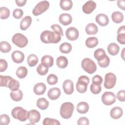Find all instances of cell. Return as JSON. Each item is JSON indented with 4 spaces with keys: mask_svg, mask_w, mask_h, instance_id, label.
<instances>
[{
    "mask_svg": "<svg viewBox=\"0 0 125 125\" xmlns=\"http://www.w3.org/2000/svg\"><path fill=\"white\" fill-rule=\"evenodd\" d=\"M40 39L44 43H57L61 40V35L55 31L45 30L41 33Z\"/></svg>",
    "mask_w": 125,
    "mask_h": 125,
    "instance_id": "1",
    "label": "cell"
},
{
    "mask_svg": "<svg viewBox=\"0 0 125 125\" xmlns=\"http://www.w3.org/2000/svg\"><path fill=\"white\" fill-rule=\"evenodd\" d=\"M11 115L12 117L21 122H25L29 117V111L20 106L14 107L12 111Z\"/></svg>",
    "mask_w": 125,
    "mask_h": 125,
    "instance_id": "2",
    "label": "cell"
},
{
    "mask_svg": "<svg viewBox=\"0 0 125 125\" xmlns=\"http://www.w3.org/2000/svg\"><path fill=\"white\" fill-rule=\"evenodd\" d=\"M74 109L73 104L70 102H65L63 103L60 108V115L64 119L70 118L73 114Z\"/></svg>",
    "mask_w": 125,
    "mask_h": 125,
    "instance_id": "3",
    "label": "cell"
},
{
    "mask_svg": "<svg viewBox=\"0 0 125 125\" xmlns=\"http://www.w3.org/2000/svg\"><path fill=\"white\" fill-rule=\"evenodd\" d=\"M81 66L85 72L90 74L94 73L97 69V66L95 62L88 58H84L82 60Z\"/></svg>",
    "mask_w": 125,
    "mask_h": 125,
    "instance_id": "4",
    "label": "cell"
},
{
    "mask_svg": "<svg viewBox=\"0 0 125 125\" xmlns=\"http://www.w3.org/2000/svg\"><path fill=\"white\" fill-rule=\"evenodd\" d=\"M89 79L87 76L84 75L81 76L79 78L76 85L77 91L80 93H83L86 92L87 85L89 84Z\"/></svg>",
    "mask_w": 125,
    "mask_h": 125,
    "instance_id": "5",
    "label": "cell"
},
{
    "mask_svg": "<svg viewBox=\"0 0 125 125\" xmlns=\"http://www.w3.org/2000/svg\"><path fill=\"white\" fill-rule=\"evenodd\" d=\"M13 43L20 48H23L27 45L28 40L27 38L21 33H16L12 38Z\"/></svg>",
    "mask_w": 125,
    "mask_h": 125,
    "instance_id": "6",
    "label": "cell"
},
{
    "mask_svg": "<svg viewBox=\"0 0 125 125\" xmlns=\"http://www.w3.org/2000/svg\"><path fill=\"white\" fill-rule=\"evenodd\" d=\"M49 7V3L47 0H43L39 2L34 7L32 13L35 16H38L46 11Z\"/></svg>",
    "mask_w": 125,
    "mask_h": 125,
    "instance_id": "7",
    "label": "cell"
},
{
    "mask_svg": "<svg viewBox=\"0 0 125 125\" xmlns=\"http://www.w3.org/2000/svg\"><path fill=\"white\" fill-rule=\"evenodd\" d=\"M116 76L114 73H107L104 76V86L106 89L112 88L116 84Z\"/></svg>",
    "mask_w": 125,
    "mask_h": 125,
    "instance_id": "8",
    "label": "cell"
},
{
    "mask_svg": "<svg viewBox=\"0 0 125 125\" xmlns=\"http://www.w3.org/2000/svg\"><path fill=\"white\" fill-rule=\"evenodd\" d=\"M102 101L106 105H110L116 101L115 95L112 92H105L102 96Z\"/></svg>",
    "mask_w": 125,
    "mask_h": 125,
    "instance_id": "9",
    "label": "cell"
},
{
    "mask_svg": "<svg viewBox=\"0 0 125 125\" xmlns=\"http://www.w3.org/2000/svg\"><path fill=\"white\" fill-rule=\"evenodd\" d=\"M66 37L70 41L76 40L79 35V33L77 28L74 27H71L67 29L65 32Z\"/></svg>",
    "mask_w": 125,
    "mask_h": 125,
    "instance_id": "10",
    "label": "cell"
},
{
    "mask_svg": "<svg viewBox=\"0 0 125 125\" xmlns=\"http://www.w3.org/2000/svg\"><path fill=\"white\" fill-rule=\"evenodd\" d=\"M28 119L31 124L34 125L40 120L41 114L37 110L32 109L29 111Z\"/></svg>",
    "mask_w": 125,
    "mask_h": 125,
    "instance_id": "11",
    "label": "cell"
},
{
    "mask_svg": "<svg viewBox=\"0 0 125 125\" xmlns=\"http://www.w3.org/2000/svg\"><path fill=\"white\" fill-rule=\"evenodd\" d=\"M96 7V4L95 2L93 0H88L83 5L82 9L84 13L89 14L91 13Z\"/></svg>",
    "mask_w": 125,
    "mask_h": 125,
    "instance_id": "12",
    "label": "cell"
},
{
    "mask_svg": "<svg viewBox=\"0 0 125 125\" xmlns=\"http://www.w3.org/2000/svg\"><path fill=\"white\" fill-rule=\"evenodd\" d=\"M62 87L64 93L67 95H71L74 91L73 83L70 80H65L63 83Z\"/></svg>",
    "mask_w": 125,
    "mask_h": 125,
    "instance_id": "13",
    "label": "cell"
},
{
    "mask_svg": "<svg viewBox=\"0 0 125 125\" xmlns=\"http://www.w3.org/2000/svg\"><path fill=\"white\" fill-rule=\"evenodd\" d=\"M11 58L14 62L17 63H20L23 61L24 55L22 52L19 50H16L12 53Z\"/></svg>",
    "mask_w": 125,
    "mask_h": 125,
    "instance_id": "14",
    "label": "cell"
},
{
    "mask_svg": "<svg viewBox=\"0 0 125 125\" xmlns=\"http://www.w3.org/2000/svg\"><path fill=\"white\" fill-rule=\"evenodd\" d=\"M61 90L58 87H53L50 88L47 93L48 98L52 100H55L58 99L61 95Z\"/></svg>",
    "mask_w": 125,
    "mask_h": 125,
    "instance_id": "15",
    "label": "cell"
},
{
    "mask_svg": "<svg viewBox=\"0 0 125 125\" xmlns=\"http://www.w3.org/2000/svg\"><path fill=\"white\" fill-rule=\"evenodd\" d=\"M59 20L60 22L63 25L70 24L72 21V16L67 13H62L59 16Z\"/></svg>",
    "mask_w": 125,
    "mask_h": 125,
    "instance_id": "16",
    "label": "cell"
},
{
    "mask_svg": "<svg viewBox=\"0 0 125 125\" xmlns=\"http://www.w3.org/2000/svg\"><path fill=\"white\" fill-rule=\"evenodd\" d=\"M96 21L100 25L104 26L108 24L109 19L106 15L104 14H99L96 17Z\"/></svg>",
    "mask_w": 125,
    "mask_h": 125,
    "instance_id": "17",
    "label": "cell"
},
{
    "mask_svg": "<svg viewBox=\"0 0 125 125\" xmlns=\"http://www.w3.org/2000/svg\"><path fill=\"white\" fill-rule=\"evenodd\" d=\"M123 114V109L119 106H115L112 108L110 112L111 117L114 119H118L120 118Z\"/></svg>",
    "mask_w": 125,
    "mask_h": 125,
    "instance_id": "18",
    "label": "cell"
},
{
    "mask_svg": "<svg viewBox=\"0 0 125 125\" xmlns=\"http://www.w3.org/2000/svg\"><path fill=\"white\" fill-rule=\"evenodd\" d=\"M46 85L42 83H39L36 84L34 87L33 91L35 94L41 95L43 94L46 90Z\"/></svg>",
    "mask_w": 125,
    "mask_h": 125,
    "instance_id": "19",
    "label": "cell"
},
{
    "mask_svg": "<svg viewBox=\"0 0 125 125\" xmlns=\"http://www.w3.org/2000/svg\"><path fill=\"white\" fill-rule=\"evenodd\" d=\"M117 41L122 44H125V26L123 25L119 27L117 31Z\"/></svg>",
    "mask_w": 125,
    "mask_h": 125,
    "instance_id": "20",
    "label": "cell"
},
{
    "mask_svg": "<svg viewBox=\"0 0 125 125\" xmlns=\"http://www.w3.org/2000/svg\"><path fill=\"white\" fill-rule=\"evenodd\" d=\"M32 22L31 17L29 16L24 17L21 21L20 28L22 30H25L30 26Z\"/></svg>",
    "mask_w": 125,
    "mask_h": 125,
    "instance_id": "21",
    "label": "cell"
},
{
    "mask_svg": "<svg viewBox=\"0 0 125 125\" xmlns=\"http://www.w3.org/2000/svg\"><path fill=\"white\" fill-rule=\"evenodd\" d=\"M53 58L49 55H45L42 58L41 62L45 66L49 68L53 65Z\"/></svg>",
    "mask_w": 125,
    "mask_h": 125,
    "instance_id": "22",
    "label": "cell"
},
{
    "mask_svg": "<svg viewBox=\"0 0 125 125\" xmlns=\"http://www.w3.org/2000/svg\"><path fill=\"white\" fill-rule=\"evenodd\" d=\"M119 46L114 42L110 43L107 46L108 52L112 56H115L117 55L119 52Z\"/></svg>",
    "mask_w": 125,
    "mask_h": 125,
    "instance_id": "23",
    "label": "cell"
},
{
    "mask_svg": "<svg viewBox=\"0 0 125 125\" xmlns=\"http://www.w3.org/2000/svg\"><path fill=\"white\" fill-rule=\"evenodd\" d=\"M85 30L88 35H95L97 33L98 29L97 26L93 23H89L85 27Z\"/></svg>",
    "mask_w": 125,
    "mask_h": 125,
    "instance_id": "24",
    "label": "cell"
},
{
    "mask_svg": "<svg viewBox=\"0 0 125 125\" xmlns=\"http://www.w3.org/2000/svg\"><path fill=\"white\" fill-rule=\"evenodd\" d=\"M77 111L80 114H85L89 110V105L84 102L79 103L77 105Z\"/></svg>",
    "mask_w": 125,
    "mask_h": 125,
    "instance_id": "25",
    "label": "cell"
},
{
    "mask_svg": "<svg viewBox=\"0 0 125 125\" xmlns=\"http://www.w3.org/2000/svg\"><path fill=\"white\" fill-rule=\"evenodd\" d=\"M56 64L58 67L60 68H64L68 65V60L64 56H60L56 60Z\"/></svg>",
    "mask_w": 125,
    "mask_h": 125,
    "instance_id": "26",
    "label": "cell"
},
{
    "mask_svg": "<svg viewBox=\"0 0 125 125\" xmlns=\"http://www.w3.org/2000/svg\"><path fill=\"white\" fill-rule=\"evenodd\" d=\"M11 98L14 101L18 102L21 101L23 97L22 92L20 89H18L16 91H12L10 93Z\"/></svg>",
    "mask_w": 125,
    "mask_h": 125,
    "instance_id": "27",
    "label": "cell"
},
{
    "mask_svg": "<svg viewBox=\"0 0 125 125\" xmlns=\"http://www.w3.org/2000/svg\"><path fill=\"white\" fill-rule=\"evenodd\" d=\"M37 106L42 110H45L49 106L48 101L44 98H41L38 99L36 103Z\"/></svg>",
    "mask_w": 125,
    "mask_h": 125,
    "instance_id": "28",
    "label": "cell"
},
{
    "mask_svg": "<svg viewBox=\"0 0 125 125\" xmlns=\"http://www.w3.org/2000/svg\"><path fill=\"white\" fill-rule=\"evenodd\" d=\"M106 56L105 51L102 48H98L96 49L94 53V56L98 62L103 60Z\"/></svg>",
    "mask_w": 125,
    "mask_h": 125,
    "instance_id": "29",
    "label": "cell"
},
{
    "mask_svg": "<svg viewBox=\"0 0 125 125\" xmlns=\"http://www.w3.org/2000/svg\"><path fill=\"white\" fill-rule=\"evenodd\" d=\"M111 18L113 22L119 23L123 21L124 16L122 13L119 11H115L111 15Z\"/></svg>",
    "mask_w": 125,
    "mask_h": 125,
    "instance_id": "30",
    "label": "cell"
},
{
    "mask_svg": "<svg viewBox=\"0 0 125 125\" xmlns=\"http://www.w3.org/2000/svg\"><path fill=\"white\" fill-rule=\"evenodd\" d=\"M60 5L62 10L68 11L72 8L73 3L71 0H61Z\"/></svg>",
    "mask_w": 125,
    "mask_h": 125,
    "instance_id": "31",
    "label": "cell"
},
{
    "mask_svg": "<svg viewBox=\"0 0 125 125\" xmlns=\"http://www.w3.org/2000/svg\"><path fill=\"white\" fill-rule=\"evenodd\" d=\"M98 44V40L96 37H92L88 38L85 41V45L88 48H93Z\"/></svg>",
    "mask_w": 125,
    "mask_h": 125,
    "instance_id": "32",
    "label": "cell"
},
{
    "mask_svg": "<svg viewBox=\"0 0 125 125\" xmlns=\"http://www.w3.org/2000/svg\"><path fill=\"white\" fill-rule=\"evenodd\" d=\"M59 49L61 52L64 54H67L71 52L72 50V45L68 42H64L60 45Z\"/></svg>",
    "mask_w": 125,
    "mask_h": 125,
    "instance_id": "33",
    "label": "cell"
},
{
    "mask_svg": "<svg viewBox=\"0 0 125 125\" xmlns=\"http://www.w3.org/2000/svg\"><path fill=\"white\" fill-rule=\"evenodd\" d=\"M27 62L29 66L30 67L34 66L38 62V57L35 54H30L27 57Z\"/></svg>",
    "mask_w": 125,
    "mask_h": 125,
    "instance_id": "34",
    "label": "cell"
},
{
    "mask_svg": "<svg viewBox=\"0 0 125 125\" xmlns=\"http://www.w3.org/2000/svg\"><path fill=\"white\" fill-rule=\"evenodd\" d=\"M20 87V83L19 82L13 78H12L9 81L7 87H8L11 91H14L19 89Z\"/></svg>",
    "mask_w": 125,
    "mask_h": 125,
    "instance_id": "35",
    "label": "cell"
},
{
    "mask_svg": "<svg viewBox=\"0 0 125 125\" xmlns=\"http://www.w3.org/2000/svg\"><path fill=\"white\" fill-rule=\"evenodd\" d=\"M28 73L27 68L23 66L18 67L16 71V75L17 77L20 79H22L25 78Z\"/></svg>",
    "mask_w": 125,
    "mask_h": 125,
    "instance_id": "36",
    "label": "cell"
},
{
    "mask_svg": "<svg viewBox=\"0 0 125 125\" xmlns=\"http://www.w3.org/2000/svg\"><path fill=\"white\" fill-rule=\"evenodd\" d=\"M11 49L10 43L6 41H2L0 43V50L2 53H6L9 52Z\"/></svg>",
    "mask_w": 125,
    "mask_h": 125,
    "instance_id": "37",
    "label": "cell"
},
{
    "mask_svg": "<svg viewBox=\"0 0 125 125\" xmlns=\"http://www.w3.org/2000/svg\"><path fill=\"white\" fill-rule=\"evenodd\" d=\"M10 16V10L6 7L0 8V18L1 19H6Z\"/></svg>",
    "mask_w": 125,
    "mask_h": 125,
    "instance_id": "38",
    "label": "cell"
},
{
    "mask_svg": "<svg viewBox=\"0 0 125 125\" xmlns=\"http://www.w3.org/2000/svg\"><path fill=\"white\" fill-rule=\"evenodd\" d=\"M11 78H12V77L9 76L0 75V86L1 87L5 86V87H7L8 83Z\"/></svg>",
    "mask_w": 125,
    "mask_h": 125,
    "instance_id": "39",
    "label": "cell"
},
{
    "mask_svg": "<svg viewBox=\"0 0 125 125\" xmlns=\"http://www.w3.org/2000/svg\"><path fill=\"white\" fill-rule=\"evenodd\" d=\"M37 71L40 75H45L48 72V68L45 66L41 63L37 66Z\"/></svg>",
    "mask_w": 125,
    "mask_h": 125,
    "instance_id": "40",
    "label": "cell"
},
{
    "mask_svg": "<svg viewBox=\"0 0 125 125\" xmlns=\"http://www.w3.org/2000/svg\"><path fill=\"white\" fill-rule=\"evenodd\" d=\"M43 125H60V123L56 119L46 118H45L42 122Z\"/></svg>",
    "mask_w": 125,
    "mask_h": 125,
    "instance_id": "41",
    "label": "cell"
},
{
    "mask_svg": "<svg viewBox=\"0 0 125 125\" xmlns=\"http://www.w3.org/2000/svg\"><path fill=\"white\" fill-rule=\"evenodd\" d=\"M47 82L50 85H54L58 82V77L53 74H50L47 78Z\"/></svg>",
    "mask_w": 125,
    "mask_h": 125,
    "instance_id": "42",
    "label": "cell"
},
{
    "mask_svg": "<svg viewBox=\"0 0 125 125\" xmlns=\"http://www.w3.org/2000/svg\"><path fill=\"white\" fill-rule=\"evenodd\" d=\"M90 89L91 92L94 94H99L102 89L101 85H97L92 83L90 86Z\"/></svg>",
    "mask_w": 125,
    "mask_h": 125,
    "instance_id": "43",
    "label": "cell"
},
{
    "mask_svg": "<svg viewBox=\"0 0 125 125\" xmlns=\"http://www.w3.org/2000/svg\"><path fill=\"white\" fill-rule=\"evenodd\" d=\"M10 121V118L7 114H2L0 116V124L1 125H7Z\"/></svg>",
    "mask_w": 125,
    "mask_h": 125,
    "instance_id": "44",
    "label": "cell"
},
{
    "mask_svg": "<svg viewBox=\"0 0 125 125\" xmlns=\"http://www.w3.org/2000/svg\"><path fill=\"white\" fill-rule=\"evenodd\" d=\"M109 63H110V59L107 56H106L105 58L103 60L98 62V63L100 67L103 68H105L107 67L109 65Z\"/></svg>",
    "mask_w": 125,
    "mask_h": 125,
    "instance_id": "45",
    "label": "cell"
},
{
    "mask_svg": "<svg viewBox=\"0 0 125 125\" xmlns=\"http://www.w3.org/2000/svg\"><path fill=\"white\" fill-rule=\"evenodd\" d=\"M23 15V12L21 9H15L13 12V16L16 19H21Z\"/></svg>",
    "mask_w": 125,
    "mask_h": 125,
    "instance_id": "46",
    "label": "cell"
},
{
    "mask_svg": "<svg viewBox=\"0 0 125 125\" xmlns=\"http://www.w3.org/2000/svg\"><path fill=\"white\" fill-rule=\"evenodd\" d=\"M103 80L100 75H95L92 78V83L97 85H101L103 83Z\"/></svg>",
    "mask_w": 125,
    "mask_h": 125,
    "instance_id": "47",
    "label": "cell"
},
{
    "mask_svg": "<svg viewBox=\"0 0 125 125\" xmlns=\"http://www.w3.org/2000/svg\"><path fill=\"white\" fill-rule=\"evenodd\" d=\"M51 28L54 30V31L59 33L61 36H63V31H62V27L60 25H59L58 24H53L51 26Z\"/></svg>",
    "mask_w": 125,
    "mask_h": 125,
    "instance_id": "48",
    "label": "cell"
},
{
    "mask_svg": "<svg viewBox=\"0 0 125 125\" xmlns=\"http://www.w3.org/2000/svg\"><path fill=\"white\" fill-rule=\"evenodd\" d=\"M8 66L7 62L4 59H0V71L4 72L6 70Z\"/></svg>",
    "mask_w": 125,
    "mask_h": 125,
    "instance_id": "49",
    "label": "cell"
},
{
    "mask_svg": "<svg viewBox=\"0 0 125 125\" xmlns=\"http://www.w3.org/2000/svg\"><path fill=\"white\" fill-rule=\"evenodd\" d=\"M78 125H88L89 124V120L84 117H82L80 118L77 122Z\"/></svg>",
    "mask_w": 125,
    "mask_h": 125,
    "instance_id": "50",
    "label": "cell"
},
{
    "mask_svg": "<svg viewBox=\"0 0 125 125\" xmlns=\"http://www.w3.org/2000/svg\"><path fill=\"white\" fill-rule=\"evenodd\" d=\"M125 90H120L117 94L116 98L121 102H124L125 101Z\"/></svg>",
    "mask_w": 125,
    "mask_h": 125,
    "instance_id": "51",
    "label": "cell"
},
{
    "mask_svg": "<svg viewBox=\"0 0 125 125\" xmlns=\"http://www.w3.org/2000/svg\"><path fill=\"white\" fill-rule=\"evenodd\" d=\"M117 5L118 6V7L124 10L125 9V0H118L117 1Z\"/></svg>",
    "mask_w": 125,
    "mask_h": 125,
    "instance_id": "52",
    "label": "cell"
},
{
    "mask_svg": "<svg viewBox=\"0 0 125 125\" xmlns=\"http://www.w3.org/2000/svg\"><path fill=\"white\" fill-rule=\"evenodd\" d=\"M15 2L19 6H23L26 2V0H16Z\"/></svg>",
    "mask_w": 125,
    "mask_h": 125,
    "instance_id": "53",
    "label": "cell"
}]
</instances>
